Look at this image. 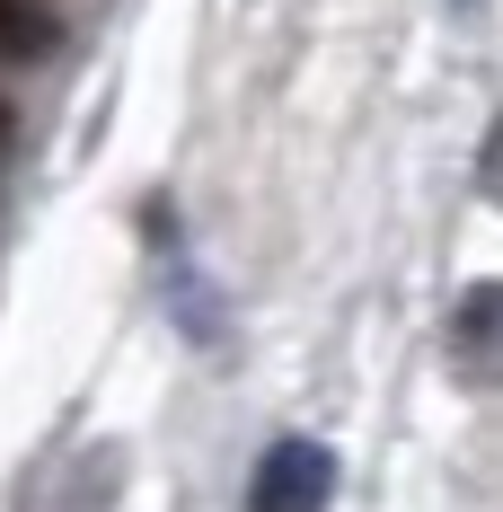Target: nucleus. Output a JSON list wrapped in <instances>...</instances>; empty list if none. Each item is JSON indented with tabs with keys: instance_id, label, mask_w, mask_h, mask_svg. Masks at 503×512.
Here are the masks:
<instances>
[{
	"instance_id": "1",
	"label": "nucleus",
	"mask_w": 503,
	"mask_h": 512,
	"mask_svg": "<svg viewBox=\"0 0 503 512\" xmlns=\"http://www.w3.org/2000/svg\"><path fill=\"white\" fill-rule=\"evenodd\" d=\"M336 504V451L327 442H274L248 468V512H327Z\"/></svg>"
},
{
	"instance_id": "2",
	"label": "nucleus",
	"mask_w": 503,
	"mask_h": 512,
	"mask_svg": "<svg viewBox=\"0 0 503 512\" xmlns=\"http://www.w3.org/2000/svg\"><path fill=\"white\" fill-rule=\"evenodd\" d=\"M451 371L468 389H503V283H468L451 309Z\"/></svg>"
},
{
	"instance_id": "4",
	"label": "nucleus",
	"mask_w": 503,
	"mask_h": 512,
	"mask_svg": "<svg viewBox=\"0 0 503 512\" xmlns=\"http://www.w3.org/2000/svg\"><path fill=\"white\" fill-rule=\"evenodd\" d=\"M477 186L503 204V115H495V133H486V159H477Z\"/></svg>"
},
{
	"instance_id": "3",
	"label": "nucleus",
	"mask_w": 503,
	"mask_h": 512,
	"mask_svg": "<svg viewBox=\"0 0 503 512\" xmlns=\"http://www.w3.org/2000/svg\"><path fill=\"white\" fill-rule=\"evenodd\" d=\"M62 45V18L45 0H0V62H45Z\"/></svg>"
},
{
	"instance_id": "5",
	"label": "nucleus",
	"mask_w": 503,
	"mask_h": 512,
	"mask_svg": "<svg viewBox=\"0 0 503 512\" xmlns=\"http://www.w3.org/2000/svg\"><path fill=\"white\" fill-rule=\"evenodd\" d=\"M9 133H18V124H9V98H0V151H9Z\"/></svg>"
}]
</instances>
